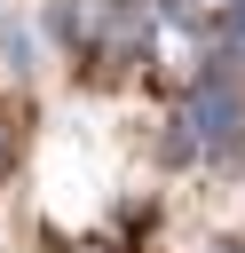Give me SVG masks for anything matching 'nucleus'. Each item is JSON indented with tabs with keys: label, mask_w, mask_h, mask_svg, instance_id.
<instances>
[{
	"label": "nucleus",
	"mask_w": 245,
	"mask_h": 253,
	"mask_svg": "<svg viewBox=\"0 0 245 253\" xmlns=\"http://www.w3.org/2000/svg\"><path fill=\"white\" fill-rule=\"evenodd\" d=\"M166 166H229L245 158V63L229 47H198V71L182 79L166 126H158Z\"/></svg>",
	"instance_id": "f257e3e1"
},
{
	"label": "nucleus",
	"mask_w": 245,
	"mask_h": 253,
	"mask_svg": "<svg viewBox=\"0 0 245 253\" xmlns=\"http://www.w3.org/2000/svg\"><path fill=\"white\" fill-rule=\"evenodd\" d=\"M205 40L245 63V0H213V32H205Z\"/></svg>",
	"instance_id": "f03ea898"
},
{
	"label": "nucleus",
	"mask_w": 245,
	"mask_h": 253,
	"mask_svg": "<svg viewBox=\"0 0 245 253\" xmlns=\"http://www.w3.org/2000/svg\"><path fill=\"white\" fill-rule=\"evenodd\" d=\"M0 55H8V71H32V63H40V47H32V32H24L16 16H0Z\"/></svg>",
	"instance_id": "7ed1b4c3"
},
{
	"label": "nucleus",
	"mask_w": 245,
	"mask_h": 253,
	"mask_svg": "<svg viewBox=\"0 0 245 253\" xmlns=\"http://www.w3.org/2000/svg\"><path fill=\"white\" fill-rule=\"evenodd\" d=\"M198 253H245V237H221V245H198Z\"/></svg>",
	"instance_id": "20e7f679"
}]
</instances>
